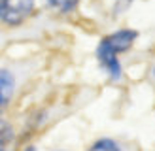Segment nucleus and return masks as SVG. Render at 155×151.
Returning a JSON list of instances; mask_svg holds the SVG:
<instances>
[{
  "label": "nucleus",
  "instance_id": "1",
  "mask_svg": "<svg viewBox=\"0 0 155 151\" xmlns=\"http://www.w3.org/2000/svg\"><path fill=\"white\" fill-rule=\"evenodd\" d=\"M138 40V30L121 27L115 28L114 32L102 36L97 43L95 55H110V57H121L123 53L133 49V45Z\"/></svg>",
  "mask_w": 155,
  "mask_h": 151
},
{
  "label": "nucleus",
  "instance_id": "2",
  "mask_svg": "<svg viewBox=\"0 0 155 151\" xmlns=\"http://www.w3.org/2000/svg\"><path fill=\"white\" fill-rule=\"evenodd\" d=\"M36 0H0V25L19 28L34 17Z\"/></svg>",
  "mask_w": 155,
  "mask_h": 151
},
{
  "label": "nucleus",
  "instance_id": "3",
  "mask_svg": "<svg viewBox=\"0 0 155 151\" xmlns=\"http://www.w3.org/2000/svg\"><path fill=\"white\" fill-rule=\"evenodd\" d=\"M15 74L10 68H0V110L12 100V96L15 93Z\"/></svg>",
  "mask_w": 155,
  "mask_h": 151
},
{
  "label": "nucleus",
  "instance_id": "4",
  "mask_svg": "<svg viewBox=\"0 0 155 151\" xmlns=\"http://www.w3.org/2000/svg\"><path fill=\"white\" fill-rule=\"evenodd\" d=\"M81 0H44V6L48 10L55 11V13H61V15H68L78 10Z\"/></svg>",
  "mask_w": 155,
  "mask_h": 151
},
{
  "label": "nucleus",
  "instance_id": "5",
  "mask_svg": "<svg viewBox=\"0 0 155 151\" xmlns=\"http://www.w3.org/2000/svg\"><path fill=\"white\" fill-rule=\"evenodd\" d=\"M85 151H123L121 146L112 138H98L97 142H93Z\"/></svg>",
  "mask_w": 155,
  "mask_h": 151
},
{
  "label": "nucleus",
  "instance_id": "6",
  "mask_svg": "<svg viewBox=\"0 0 155 151\" xmlns=\"http://www.w3.org/2000/svg\"><path fill=\"white\" fill-rule=\"evenodd\" d=\"M136 0H115L114 4V15H123L129 11V8L133 6Z\"/></svg>",
  "mask_w": 155,
  "mask_h": 151
},
{
  "label": "nucleus",
  "instance_id": "7",
  "mask_svg": "<svg viewBox=\"0 0 155 151\" xmlns=\"http://www.w3.org/2000/svg\"><path fill=\"white\" fill-rule=\"evenodd\" d=\"M23 151H38V147H36V146H27Z\"/></svg>",
  "mask_w": 155,
  "mask_h": 151
}]
</instances>
